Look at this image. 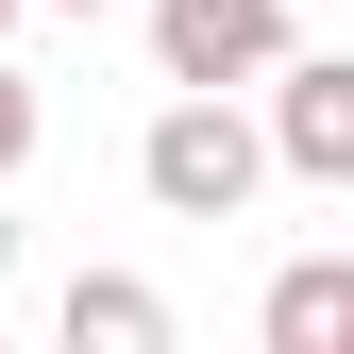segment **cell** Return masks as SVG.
<instances>
[{
	"label": "cell",
	"mask_w": 354,
	"mask_h": 354,
	"mask_svg": "<svg viewBox=\"0 0 354 354\" xmlns=\"http://www.w3.org/2000/svg\"><path fill=\"white\" fill-rule=\"evenodd\" d=\"M51 17H102V0H51Z\"/></svg>",
	"instance_id": "obj_8"
},
{
	"label": "cell",
	"mask_w": 354,
	"mask_h": 354,
	"mask_svg": "<svg viewBox=\"0 0 354 354\" xmlns=\"http://www.w3.org/2000/svg\"><path fill=\"white\" fill-rule=\"evenodd\" d=\"M17 17H34V0H0V34H17Z\"/></svg>",
	"instance_id": "obj_7"
},
{
	"label": "cell",
	"mask_w": 354,
	"mask_h": 354,
	"mask_svg": "<svg viewBox=\"0 0 354 354\" xmlns=\"http://www.w3.org/2000/svg\"><path fill=\"white\" fill-rule=\"evenodd\" d=\"M253 84H270V169H304V186H354V51H304V34H287Z\"/></svg>",
	"instance_id": "obj_2"
},
{
	"label": "cell",
	"mask_w": 354,
	"mask_h": 354,
	"mask_svg": "<svg viewBox=\"0 0 354 354\" xmlns=\"http://www.w3.org/2000/svg\"><path fill=\"white\" fill-rule=\"evenodd\" d=\"M136 186H152V219H236L270 186V136L236 118V84H169L152 136H136Z\"/></svg>",
	"instance_id": "obj_1"
},
{
	"label": "cell",
	"mask_w": 354,
	"mask_h": 354,
	"mask_svg": "<svg viewBox=\"0 0 354 354\" xmlns=\"http://www.w3.org/2000/svg\"><path fill=\"white\" fill-rule=\"evenodd\" d=\"M68 354H169V287L84 270V287H68Z\"/></svg>",
	"instance_id": "obj_4"
},
{
	"label": "cell",
	"mask_w": 354,
	"mask_h": 354,
	"mask_svg": "<svg viewBox=\"0 0 354 354\" xmlns=\"http://www.w3.org/2000/svg\"><path fill=\"white\" fill-rule=\"evenodd\" d=\"M17 169H34V84L0 68V186H17Z\"/></svg>",
	"instance_id": "obj_6"
},
{
	"label": "cell",
	"mask_w": 354,
	"mask_h": 354,
	"mask_svg": "<svg viewBox=\"0 0 354 354\" xmlns=\"http://www.w3.org/2000/svg\"><path fill=\"white\" fill-rule=\"evenodd\" d=\"M337 337H354V253H304L270 287V354H337Z\"/></svg>",
	"instance_id": "obj_5"
},
{
	"label": "cell",
	"mask_w": 354,
	"mask_h": 354,
	"mask_svg": "<svg viewBox=\"0 0 354 354\" xmlns=\"http://www.w3.org/2000/svg\"><path fill=\"white\" fill-rule=\"evenodd\" d=\"M287 51V0H152V68L169 84H253Z\"/></svg>",
	"instance_id": "obj_3"
}]
</instances>
